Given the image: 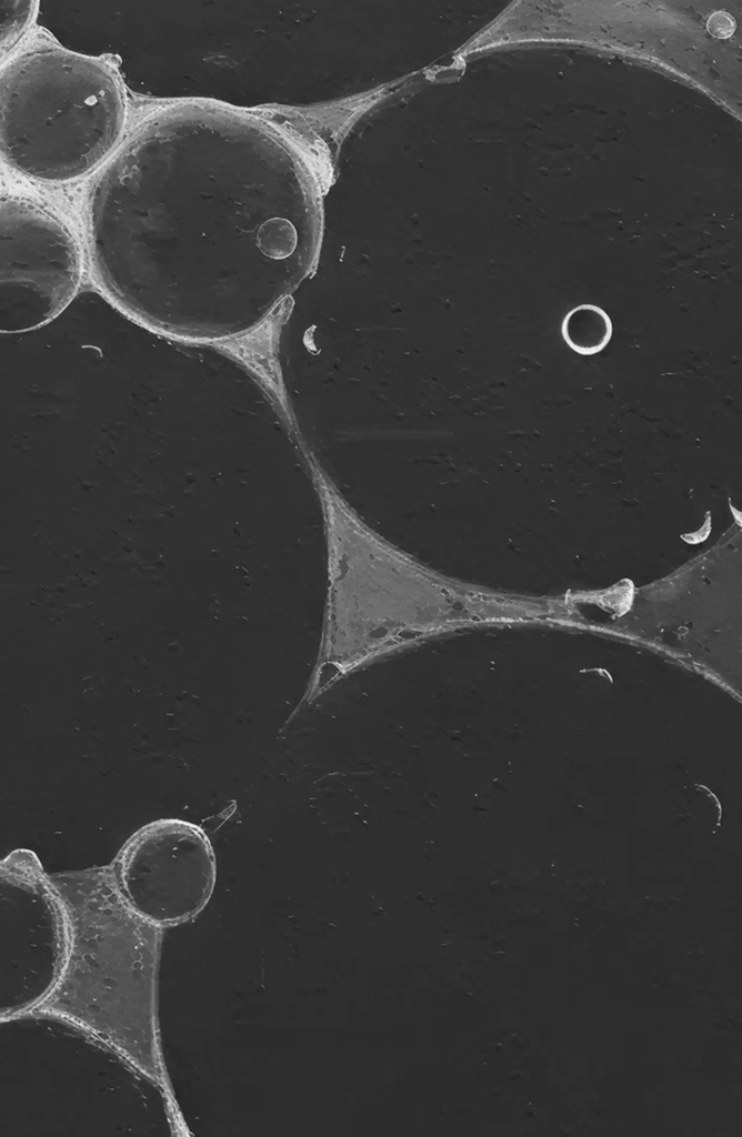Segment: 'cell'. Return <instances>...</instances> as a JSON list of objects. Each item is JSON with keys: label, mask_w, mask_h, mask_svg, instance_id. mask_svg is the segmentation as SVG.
Instances as JSON below:
<instances>
[{"label": "cell", "mask_w": 742, "mask_h": 1137, "mask_svg": "<svg viewBox=\"0 0 742 1137\" xmlns=\"http://www.w3.org/2000/svg\"><path fill=\"white\" fill-rule=\"evenodd\" d=\"M50 881L63 952L51 987L26 1013L86 1032L168 1091L157 1018L162 928L126 903L108 868Z\"/></svg>", "instance_id": "1"}, {"label": "cell", "mask_w": 742, "mask_h": 1137, "mask_svg": "<svg viewBox=\"0 0 742 1137\" xmlns=\"http://www.w3.org/2000/svg\"><path fill=\"white\" fill-rule=\"evenodd\" d=\"M1 154L21 174L66 182L89 174L121 137L119 80L96 58L37 47L1 73Z\"/></svg>", "instance_id": "2"}, {"label": "cell", "mask_w": 742, "mask_h": 1137, "mask_svg": "<svg viewBox=\"0 0 742 1137\" xmlns=\"http://www.w3.org/2000/svg\"><path fill=\"white\" fill-rule=\"evenodd\" d=\"M108 871L126 903L163 928L199 914L217 877L211 842L187 821H154L121 847Z\"/></svg>", "instance_id": "3"}, {"label": "cell", "mask_w": 742, "mask_h": 1137, "mask_svg": "<svg viewBox=\"0 0 742 1137\" xmlns=\"http://www.w3.org/2000/svg\"><path fill=\"white\" fill-rule=\"evenodd\" d=\"M612 321L598 305L585 303L570 310L561 324L563 340L581 355L600 353L611 341Z\"/></svg>", "instance_id": "4"}, {"label": "cell", "mask_w": 742, "mask_h": 1137, "mask_svg": "<svg viewBox=\"0 0 742 1137\" xmlns=\"http://www.w3.org/2000/svg\"><path fill=\"white\" fill-rule=\"evenodd\" d=\"M298 235L293 224L282 218L265 221L257 233L260 251L274 260L285 259L297 246Z\"/></svg>", "instance_id": "5"}, {"label": "cell", "mask_w": 742, "mask_h": 1137, "mask_svg": "<svg viewBox=\"0 0 742 1137\" xmlns=\"http://www.w3.org/2000/svg\"><path fill=\"white\" fill-rule=\"evenodd\" d=\"M1 47L2 52L9 50L21 37L33 9L32 2L27 1H1Z\"/></svg>", "instance_id": "6"}, {"label": "cell", "mask_w": 742, "mask_h": 1137, "mask_svg": "<svg viewBox=\"0 0 742 1137\" xmlns=\"http://www.w3.org/2000/svg\"><path fill=\"white\" fill-rule=\"evenodd\" d=\"M736 28V22L725 11H716L710 16L706 21V30L709 33L718 39L730 38Z\"/></svg>", "instance_id": "7"}]
</instances>
